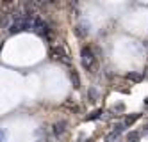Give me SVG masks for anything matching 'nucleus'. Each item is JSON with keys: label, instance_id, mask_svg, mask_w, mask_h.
<instances>
[{"label": "nucleus", "instance_id": "obj_1", "mask_svg": "<svg viewBox=\"0 0 148 142\" xmlns=\"http://www.w3.org/2000/svg\"><path fill=\"white\" fill-rule=\"evenodd\" d=\"M80 62H82V68L89 71V73H95L98 68V62H97V57H95V53L89 46H84L80 50Z\"/></svg>", "mask_w": 148, "mask_h": 142}, {"label": "nucleus", "instance_id": "obj_2", "mask_svg": "<svg viewBox=\"0 0 148 142\" xmlns=\"http://www.w3.org/2000/svg\"><path fill=\"white\" fill-rule=\"evenodd\" d=\"M30 30H34L36 34L41 36V37H48V36H50V27H48V23H47L43 18H39V16H34V18H32Z\"/></svg>", "mask_w": 148, "mask_h": 142}, {"label": "nucleus", "instance_id": "obj_3", "mask_svg": "<svg viewBox=\"0 0 148 142\" xmlns=\"http://www.w3.org/2000/svg\"><path fill=\"white\" fill-rule=\"evenodd\" d=\"M50 55H52V59H56V60H61V62H64V64H70L68 52H64L61 46H54V48L50 50Z\"/></svg>", "mask_w": 148, "mask_h": 142}, {"label": "nucleus", "instance_id": "obj_4", "mask_svg": "<svg viewBox=\"0 0 148 142\" xmlns=\"http://www.w3.org/2000/svg\"><path fill=\"white\" fill-rule=\"evenodd\" d=\"M66 130H68L66 121H57V123H54V126H52V133H54V137H62L66 133Z\"/></svg>", "mask_w": 148, "mask_h": 142}, {"label": "nucleus", "instance_id": "obj_5", "mask_svg": "<svg viewBox=\"0 0 148 142\" xmlns=\"http://www.w3.org/2000/svg\"><path fill=\"white\" fill-rule=\"evenodd\" d=\"M11 25H13V13L0 14V27H2V29H9Z\"/></svg>", "mask_w": 148, "mask_h": 142}, {"label": "nucleus", "instance_id": "obj_6", "mask_svg": "<svg viewBox=\"0 0 148 142\" xmlns=\"http://www.w3.org/2000/svg\"><path fill=\"white\" fill-rule=\"evenodd\" d=\"M70 78H71V82H73V87H80V80H79V75L75 73V71H70Z\"/></svg>", "mask_w": 148, "mask_h": 142}, {"label": "nucleus", "instance_id": "obj_7", "mask_svg": "<svg viewBox=\"0 0 148 142\" xmlns=\"http://www.w3.org/2000/svg\"><path fill=\"white\" fill-rule=\"evenodd\" d=\"M145 133H148V124H146V126H145Z\"/></svg>", "mask_w": 148, "mask_h": 142}, {"label": "nucleus", "instance_id": "obj_8", "mask_svg": "<svg viewBox=\"0 0 148 142\" xmlns=\"http://www.w3.org/2000/svg\"><path fill=\"white\" fill-rule=\"evenodd\" d=\"M146 105H148V100H146Z\"/></svg>", "mask_w": 148, "mask_h": 142}]
</instances>
